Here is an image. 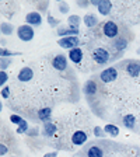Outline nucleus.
<instances>
[{"label": "nucleus", "instance_id": "obj_41", "mask_svg": "<svg viewBox=\"0 0 140 157\" xmlns=\"http://www.w3.org/2000/svg\"><path fill=\"white\" fill-rule=\"evenodd\" d=\"M77 157H80V156H77Z\"/></svg>", "mask_w": 140, "mask_h": 157}, {"label": "nucleus", "instance_id": "obj_18", "mask_svg": "<svg viewBox=\"0 0 140 157\" xmlns=\"http://www.w3.org/2000/svg\"><path fill=\"white\" fill-rule=\"evenodd\" d=\"M85 156L87 157H104V150L102 147H100L98 144H93L85 150Z\"/></svg>", "mask_w": 140, "mask_h": 157}, {"label": "nucleus", "instance_id": "obj_19", "mask_svg": "<svg viewBox=\"0 0 140 157\" xmlns=\"http://www.w3.org/2000/svg\"><path fill=\"white\" fill-rule=\"evenodd\" d=\"M36 115H38L39 121H42L44 124H45V122H49L51 121V118H52V108H49V107L41 108Z\"/></svg>", "mask_w": 140, "mask_h": 157}, {"label": "nucleus", "instance_id": "obj_7", "mask_svg": "<svg viewBox=\"0 0 140 157\" xmlns=\"http://www.w3.org/2000/svg\"><path fill=\"white\" fill-rule=\"evenodd\" d=\"M67 62H69L67 56H65L63 53H59V55H56L55 58L52 59V67L55 69V70H58V72H65L69 66Z\"/></svg>", "mask_w": 140, "mask_h": 157}, {"label": "nucleus", "instance_id": "obj_30", "mask_svg": "<svg viewBox=\"0 0 140 157\" xmlns=\"http://www.w3.org/2000/svg\"><path fill=\"white\" fill-rule=\"evenodd\" d=\"M28 131H29V124L27 121H24L20 126H17V133H27Z\"/></svg>", "mask_w": 140, "mask_h": 157}, {"label": "nucleus", "instance_id": "obj_23", "mask_svg": "<svg viewBox=\"0 0 140 157\" xmlns=\"http://www.w3.org/2000/svg\"><path fill=\"white\" fill-rule=\"evenodd\" d=\"M81 23H83V18L80 16H77V14H72V16H69V18H67V25L74 27V28H78Z\"/></svg>", "mask_w": 140, "mask_h": 157}, {"label": "nucleus", "instance_id": "obj_21", "mask_svg": "<svg viewBox=\"0 0 140 157\" xmlns=\"http://www.w3.org/2000/svg\"><path fill=\"white\" fill-rule=\"evenodd\" d=\"M0 33H2V35H11V34L14 33V25L11 23H9V21H3V23L0 24Z\"/></svg>", "mask_w": 140, "mask_h": 157}, {"label": "nucleus", "instance_id": "obj_36", "mask_svg": "<svg viewBox=\"0 0 140 157\" xmlns=\"http://www.w3.org/2000/svg\"><path fill=\"white\" fill-rule=\"evenodd\" d=\"M7 153H9V147L4 143H0V156L3 157V156H6Z\"/></svg>", "mask_w": 140, "mask_h": 157}, {"label": "nucleus", "instance_id": "obj_33", "mask_svg": "<svg viewBox=\"0 0 140 157\" xmlns=\"http://www.w3.org/2000/svg\"><path fill=\"white\" fill-rule=\"evenodd\" d=\"M76 4H77L78 7H80V9H87L88 6H90V0H77V2H76Z\"/></svg>", "mask_w": 140, "mask_h": 157}, {"label": "nucleus", "instance_id": "obj_38", "mask_svg": "<svg viewBox=\"0 0 140 157\" xmlns=\"http://www.w3.org/2000/svg\"><path fill=\"white\" fill-rule=\"evenodd\" d=\"M90 3H91V6L98 7V3H100V0H90Z\"/></svg>", "mask_w": 140, "mask_h": 157}, {"label": "nucleus", "instance_id": "obj_32", "mask_svg": "<svg viewBox=\"0 0 140 157\" xmlns=\"http://www.w3.org/2000/svg\"><path fill=\"white\" fill-rule=\"evenodd\" d=\"M7 80H9V75H7V72H0V86L2 87H4L6 86V83H7Z\"/></svg>", "mask_w": 140, "mask_h": 157}, {"label": "nucleus", "instance_id": "obj_40", "mask_svg": "<svg viewBox=\"0 0 140 157\" xmlns=\"http://www.w3.org/2000/svg\"><path fill=\"white\" fill-rule=\"evenodd\" d=\"M11 157H17V156H11Z\"/></svg>", "mask_w": 140, "mask_h": 157}, {"label": "nucleus", "instance_id": "obj_6", "mask_svg": "<svg viewBox=\"0 0 140 157\" xmlns=\"http://www.w3.org/2000/svg\"><path fill=\"white\" fill-rule=\"evenodd\" d=\"M118 67H115V66H109V67L104 69L101 73H100V80H101L102 83H112L115 82L118 78Z\"/></svg>", "mask_w": 140, "mask_h": 157}, {"label": "nucleus", "instance_id": "obj_31", "mask_svg": "<svg viewBox=\"0 0 140 157\" xmlns=\"http://www.w3.org/2000/svg\"><path fill=\"white\" fill-rule=\"evenodd\" d=\"M94 136H95V137H100V139H102V137L107 136V133H105V131H104V128L95 126V128H94Z\"/></svg>", "mask_w": 140, "mask_h": 157}, {"label": "nucleus", "instance_id": "obj_17", "mask_svg": "<svg viewBox=\"0 0 140 157\" xmlns=\"http://www.w3.org/2000/svg\"><path fill=\"white\" fill-rule=\"evenodd\" d=\"M58 132V126H56L53 122H45L44 124V126H42V135L45 137H52L53 135Z\"/></svg>", "mask_w": 140, "mask_h": 157}, {"label": "nucleus", "instance_id": "obj_1", "mask_svg": "<svg viewBox=\"0 0 140 157\" xmlns=\"http://www.w3.org/2000/svg\"><path fill=\"white\" fill-rule=\"evenodd\" d=\"M102 34H104V36H107L109 39H116L119 36V27L112 20L104 21L102 23Z\"/></svg>", "mask_w": 140, "mask_h": 157}, {"label": "nucleus", "instance_id": "obj_28", "mask_svg": "<svg viewBox=\"0 0 140 157\" xmlns=\"http://www.w3.org/2000/svg\"><path fill=\"white\" fill-rule=\"evenodd\" d=\"M25 121L21 115H17V114H11L10 115V122L11 124H14V125H17V126H20V125L23 124V122Z\"/></svg>", "mask_w": 140, "mask_h": 157}, {"label": "nucleus", "instance_id": "obj_37", "mask_svg": "<svg viewBox=\"0 0 140 157\" xmlns=\"http://www.w3.org/2000/svg\"><path fill=\"white\" fill-rule=\"evenodd\" d=\"M44 157H58V151H51V153H46Z\"/></svg>", "mask_w": 140, "mask_h": 157}, {"label": "nucleus", "instance_id": "obj_35", "mask_svg": "<svg viewBox=\"0 0 140 157\" xmlns=\"http://www.w3.org/2000/svg\"><path fill=\"white\" fill-rule=\"evenodd\" d=\"M27 135H28V136H31V137H35V136H38V135H39L38 128H29V131L27 132Z\"/></svg>", "mask_w": 140, "mask_h": 157}, {"label": "nucleus", "instance_id": "obj_8", "mask_svg": "<svg viewBox=\"0 0 140 157\" xmlns=\"http://www.w3.org/2000/svg\"><path fill=\"white\" fill-rule=\"evenodd\" d=\"M59 38H66V36H78L80 34V28H74L70 25H60L56 31Z\"/></svg>", "mask_w": 140, "mask_h": 157}, {"label": "nucleus", "instance_id": "obj_20", "mask_svg": "<svg viewBox=\"0 0 140 157\" xmlns=\"http://www.w3.org/2000/svg\"><path fill=\"white\" fill-rule=\"evenodd\" d=\"M122 125H123L126 129H134L136 126V117L133 114H126L123 118H122Z\"/></svg>", "mask_w": 140, "mask_h": 157}, {"label": "nucleus", "instance_id": "obj_39", "mask_svg": "<svg viewBox=\"0 0 140 157\" xmlns=\"http://www.w3.org/2000/svg\"><path fill=\"white\" fill-rule=\"evenodd\" d=\"M136 52H137V55H140V48H137V49H136Z\"/></svg>", "mask_w": 140, "mask_h": 157}, {"label": "nucleus", "instance_id": "obj_13", "mask_svg": "<svg viewBox=\"0 0 140 157\" xmlns=\"http://www.w3.org/2000/svg\"><path fill=\"white\" fill-rule=\"evenodd\" d=\"M98 91V84L95 80H87V82L84 83V86H83V93H84L87 97H93V95H95Z\"/></svg>", "mask_w": 140, "mask_h": 157}, {"label": "nucleus", "instance_id": "obj_10", "mask_svg": "<svg viewBox=\"0 0 140 157\" xmlns=\"http://www.w3.org/2000/svg\"><path fill=\"white\" fill-rule=\"evenodd\" d=\"M34 77V70L31 67H28V66H24L21 70H20L18 73H17V80L21 83H28L31 82Z\"/></svg>", "mask_w": 140, "mask_h": 157}, {"label": "nucleus", "instance_id": "obj_15", "mask_svg": "<svg viewBox=\"0 0 140 157\" xmlns=\"http://www.w3.org/2000/svg\"><path fill=\"white\" fill-rule=\"evenodd\" d=\"M87 139H88V136L84 131H76L72 135V143L74 146H83L87 142Z\"/></svg>", "mask_w": 140, "mask_h": 157}, {"label": "nucleus", "instance_id": "obj_26", "mask_svg": "<svg viewBox=\"0 0 140 157\" xmlns=\"http://www.w3.org/2000/svg\"><path fill=\"white\" fill-rule=\"evenodd\" d=\"M58 10L60 14H67L70 11V6L67 2H59L58 3Z\"/></svg>", "mask_w": 140, "mask_h": 157}, {"label": "nucleus", "instance_id": "obj_29", "mask_svg": "<svg viewBox=\"0 0 140 157\" xmlns=\"http://www.w3.org/2000/svg\"><path fill=\"white\" fill-rule=\"evenodd\" d=\"M11 62H13L11 58H0V69H2L3 72H6V69L11 65Z\"/></svg>", "mask_w": 140, "mask_h": 157}, {"label": "nucleus", "instance_id": "obj_9", "mask_svg": "<svg viewBox=\"0 0 140 157\" xmlns=\"http://www.w3.org/2000/svg\"><path fill=\"white\" fill-rule=\"evenodd\" d=\"M25 24L31 25L32 28L34 27H39L42 24V14L39 13V11H36V10L29 11V13L25 16Z\"/></svg>", "mask_w": 140, "mask_h": 157}, {"label": "nucleus", "instance_id": "obj_14", "mask_svg": "<svg viewBox=\"0 0 140 157\" xmlns=\"http://www.w3.org/2000/svg\"><path fill=\"white\" fill-rule=\"evenodd\" d=\"M127 46H129V41H127L125 36H118L116 39H114V42H112V48L116 51L118 53H122L123 51H126Z\"/></svg>", "mask_w": 140, "mask_h": 157}, {"label": "nucleus", "instance_id": "obj_12", "mask_svg": "<svg viewBox=\"0 0 140 157\" xmlns=\"http://www.w3.org/2000/svg\"><path fill=\"white\" fill-rule=\"evenodd\" d=\"M83 58H84V52H83V49L80 46L69 51V53H67V59L72 63H74V65H78L83 60Z\"/></svg>", "mask_w": 140, "mask_h": 157}, {"label": "nucleus", "instance_id": "obj_25", "mask_svg": "<svg viewBox=\"0 0 140 157\" xmlns=\"http://www.w3.org/2000/svg\"><path fill=\"white\" fill-rule=\"evenodd\" d=\"M21 55V52H13V51H10L7 48H2L0 49V58H13V56H18Z\"/></svg>", "mask_w": 140, "mask_h": 157}, {"label": "nucleus", "instance_id": "obj_34", "mask_svg": "<svg viewBox=\"0 0 140 157\" xmlns=\"http://www.w3.org/2000/svg\"><path fill=\"white\" fill-rule=\"evenodd\" d=\"M9 97H10V87L4 86V87H2V98H3V100H7Z\"/></svg>", "mask_w": 140, "mask_h": 157}, {"label": "nucleus", "instance_id": "obj_4", "mask_svg": "<svg viewBox=\"0 0 140 157\" xmlns=\"http://www.w3.org/2000/svg\"><path fill=\"white\" fill-rule=\"evenodd\" d=\"M93 59L94 62L98 65H107L109 60H111V52L105 48H95L93 51Z\"/></svg>", "mask_w": 140, "mask_h": 157}, {"label": "nucleus", "instance_id": "obj_2", "mask_svg": "<svg viewBox=\"0 0 140 157\" xmlns=\"http://www.w3.org/2000/svg\"><path fill=\"white\" fill-rule=\"evenodd\" d=\"M17 36H18L20 41H23V42H29V41H32L34 36H35V31L31 25L28 24H23V25L17 27Z\"/></svg>", "mask_w": 140, "mask_h": 157}, {"label": "nucleus", "instance_id": "obj_11", "mask_svg": "<svg viewBox=\"0 0 140 157\" xmlns=\"http://www.w3.org/2000/svg\"><path fill=\"white\" fill-rule=\"evenodd\" d=\"M112 6H114V3H112L111 0H100V3H98V7H97V11L100 16H109L112 11Z\"/></svg>", "mask_w": 140, "mask_h": 157}, {"label": "nucleus", "instance_id": "obj_24", "mask_svg": "<svg viewBox=\"0 0 140 157\" xmlns=\"http://www.w3.org/2000/svg\"><path fill=\"white\" fill-rule=\"evenodd\" d=\"M46 21H48V24L51 27H53V28H59L60 24H62V21L59 18H56V17H53L52 14H48V16H46Z\"/></svg>", "mask_w": 140, "mask_h": 157}, {"label": "nucleus", "instance_id": "obj_22", "mask_svg": "<svg viewBox=\"0 0 140 157\" xmlns=\"http://www.w3.org/2000/svg\"><path fill=\"white\" fill-rule=\"evenodd\" d=\"M104 131L108 136H111V137H116L119 135V128L114 124H107L104 126Z\"/></svg>", "mask_w": 140, "mask_h": 157}, {"label": "nucleus", "instance_id": "obj_3", "mask_svg": "<svg viewBox=\"0 0 140 157\" xmlns=\"http://www.w3.org/2000/svg\"><path fill=\"white\" fill-rule=\"evenodd\" d=\"M121 66H123L125 72L131 76V77H139L140 76V60H137V59L125 60Z\"/></svg>", "mask_w": 140, "mask_h": 157}, {"label": "nucleus", "instance_id": "obj_5", "mask_svg": "<svg viewBox=\"0 0 140 157\" xmlns=\"http://www.w3.org/2000/svg\"><path fill=\"white\" fill-rule=\"evenodd\" d=\"M58 45L62 49H67V51H72L74 48H78L81 45L80 42V38L78 36H66V38H59Z\"/></svg>", "mask_w": 140, "mask_h": 157}, {"label": "nucleus", "instance_id": "obj_27", "mask_svg": "<svg viewBox=\"0 0 140 157\" xmlns=\"http://www.w3.org/2000/svg\"><path fill=\"white\" fill-rule=\"evenodd\" d=\"M49 10V2H38L36 3V11H39V13H48Z\"/></svg>", "mask_w": 140, "mask_h": 157}, {"label": "nucleus", "instance_id": "obj_16", "mask_svg": "<svg viewBox=\"0 0 140 157\" xmlns=\"http://www.w3.org/2000/svg\"><path fill=\"white\" fill-rule=\"evenodd\" d=\"M83 23L87 28H94V27L98 25V17L94 13H87L83 17Z\"/></svg>", "mask_w": 140, "mask_h": 157}]
</instances>
